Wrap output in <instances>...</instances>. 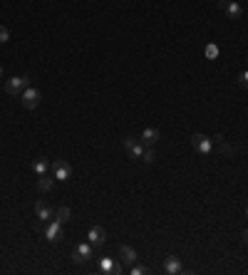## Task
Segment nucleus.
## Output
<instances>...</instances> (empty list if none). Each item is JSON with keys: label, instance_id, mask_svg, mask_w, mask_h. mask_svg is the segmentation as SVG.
I'll return each instance as SVG.
<instances>
[{"label": "nucleus", "instance_id": "1", "mask_svg": "<svg viewBox=\"0 0 248 275\" xmlns=\"http://www.w3.org/2000/svg\"><path fill=\"white\" fill-rule=\"evenodd\" d=\"M30 87V77L25 75H15V77H10V80H5V92L8 94H13V97H20L25 90Z\"/></svg>", "mask_w": 248, "mask_h": 275}, {"label": "nucleus", "instance_id": "2", "mask_svg": "<svg viewBox=\"0 0 248 275\" xmlns=\"http://www.w3.org/2000/svg\"><path fill=\"white\" fill-rule=\"evenodd\" d=\"M191 146H194V151L201 154V156H211V154H213V139H211V137L194 134V137H191Z\"/></svg>", "mask_w": 248, "mask_h": 275}, {"label": "nucleus", "instance_id": "3", "mask_svg": "<svg viewBox=\"0 0 248 275\" xmlns=\"http://www.w3.org/2000/svg\"><path fill=\"white\" fill-rule=\"evenodd\" d=\"M38 228L45 233V238H48L50 243H60V240H62V223H60V221L52 218V221H48V223H40Z\"/></svg>", "mask_w": 248, "mask_h": 275}, {"label": "nucleus", "instance_id": "4", "mask_svg": "<svg viewBox=\"0 0 248 275\" xmlns=\"http://www.w3.org/2000/svg\"><path fill=\"white\" fill-rule=\"evenodd\" d=\"M50 169H52V176H55V181H70V176H72V166H70L65 159H57V161H52V164H50Z\"/></svg>", "mask_w": 248, "mask_h": 275}, {"label": "nucleus", "instance_id": "5", "mask_svg": "<svg viewBox=\"0 0 248 275\" xmlns=\"http://www.w3.org/2000/svg\"><path fill=\"white\" fill-rule=\"evenodd\" d=\"M40 99H43V92H40L38 87H28V90L20 94V102H23L25 109H35V107L40 104Z\"/></svg>", "mask_w": 248, "mask_h": 275}, {"label": "nucleus", "instance_id": "6", "mask_svg": "<svg viewBox=\"0 0 248 275\" xmlns=\"http://www.w3.org/2000/svg\"><path fill=\"white\" fill-rule=\"evenodd\" d=\"M92 255H95V245H92L90 240H85V243H80V245L75 248V253H72V260H75L77 265H82V263H87Z\"/></svg>", "mask_w": 248, "mask_h": 275}, {"label": "nucleus", "instance_id": "7", "mask_svg": "<svg viewBox=\"0 0 248 275\" xmlns=\"http://www.w3.org/2000/svg\"><path fill=\"white\" fill-rule=\"evenodd\" d=\"M99 270L104 273V275H122L124 273V265H119L114 258H99Z\"/></svg>", "mask_w": 248, "mask_h": 275}, {"label": "nucleus", "instance_id": "8", "mask_svg": "<svg viewBox=\"0 0 248 275\" xmlns=\"http://www.w3.org/2000/svg\"><path fill=\"white\" fill-rule=\"evenodd\" d=\"M124 149L129 151L132 159H142L144 154V144L139 141V137H124Z\"/></svg>", "mask_w": 248, "mask_h": 275}, {"label": "nucleus", "instance_id": "9", "mask_svg": "<svg viewBox=\"0 0 248 275\" xmlns=\"http://www.w3.org/2000/svg\"><path fill=\"white\" fill-rule=\"evenodd\" d=\"M218 8H223V10H226V15H228L231 20H238V18L243 15V8H241L238 0H221Z\"/></svg>", "mask_w": 248, "mask_h": 275}, {"label": "nucleus", "instance_id": "10", "mask_svg": "<svg viewBox=\"0 0 248 275\" xmlns=\"http://www.w3.org/2000/svg\"><path fill=\"white\" fill-rule=\"evenodd\" d=\"M87 240H90L95 248H102V245H104V240H107V230H104L102 226H92V228H90V233H87Z\"/></svg>", "mask_w": 248, "mask_h": 275}, {"label": "nucleus", "instance_id": "11", "mask_svg": "<svg viewBox=\"0 0 248 275\" xmlns=\"http://www.w3.org/2000/svg\"><path fill=\"white\" fill-rule=\"evenodd\" d=\"M159 139H161V132H159L156 127H147V129L142 132V137H139V141H142L144 146H154Z\"/></svg>", "mask_w": 248, "mask_h": 275}, {"label": "nucleus", "instance_id": "12", "mask_svg": "<svg viewBox=\"0 0 248 275\" xmlns=\"http://www.w3.org/2000/svg\"><path fill=\"white\" fill-rule=\"evenodd\" d=\"M35 216H38V221H40V223H48V221H52V218H55V211H52L45 201H38V203H35Z\"/></svg>", "mask_w": 248, "mask_h": 275}, {"label": "nucleus", "instance_id": "13", "mask_svg": "<svg viewBox=\"0 0 248 275\" xmlns=\"http://www.w3.org/2000/svg\"><path fill=\"white\" fill-rule=\"evenodd\" d=\"M137 250L132 248V245H119V260H122V265L124 268H129V265H134L137 263Z\"/></svg>", "mask_w": 248, "mask_h": 275}, {"label": "nucleus", "instance_id": "14", "mask_svg": "<svg viewBox=\"0 0 248 275\" xmlns=\"http://www.w3.org/2000/svg\"><path fill=\"white\" fill-rule=\"evenodd\" d=\"M181 270H184V265H181V260L176 255H166L164 258V273L166 275H179Z\"/></svg>", "mask_w": 248, "mask_h": 275}, {"label": "nucleus", "instance_id": "15", "mask_svg": "<svg viewBox=\"0 0 248 275\" xmlns=\"http://www.w3.org/2000/svg\"><path fill=\"white\" fill-rule=\"evenodd\" d=\"M55 188V176H38V191H43V193H50Z\"/></svg>", "mask_w": 248, "mask_h": 275}, {"label": "nucleus", "instance_id": "16", "mask_svg": "<svg viewBox=\"0 0 248 275\" xmlns=\"http://www.w3.org/2000/svg\"><path fill=\"white\" fill-rule=\"evenodd\" d=\"M33 171L38 174V176H45L48 171H50V161L43 156V159H35V164H33Z\"/></svg>", "mask_w": 248, "mask_h": 275}, {"label": "nucleus", "instance_id": "17", "mask_svg": "<svg viewBox=\"0 0 248 275\" xmlns=\"http://www.w3.org/2000/svg\"><path fill=\"white\" fill-rule=\"evenodd\" d=\"M70 216H72V211H70L67 206H60V208H55V221H60V223H67V221H70Z\"/></svg>", "mask_w": 248, "mask_h": 275}, {"label": "nucleus", "instance_id": "18", "mask_svg": "<svg viewBox=\"0 0 248 275\" xmlns=\"http://www.w3.org/2000/svg\"><path fill=\"white\" fill-rule=\"evenodd\" d=\"M203 55H206V60H216V57H218V45H216V43H208L206 50H203Z\"/></svg>", "mask_w": 248, "mask_h": 275}, {"label": "nucleus", "instance_id": "19", "mask_svg": "<svg viewBox=\"0 0 248 275\" xmlns=\"http://www.w3.org/2000/svg\"><path fill=\"white\" fill-rule=\"evenodd\" d=\"M213 144H216V146L221 149V154H231V146L226 144V139H223L221 134H218V137H213Z\"/></svg>", "mask_w": 248, "mask_h": 275}, {"label": "nucleus", "instance_id": "20", "mask_svg": "<svg viewBox=\"0 0 248 275\" xmlns=\"http://www.w3.org/2000/svg\"><path fill=\"white\" fill-rule=\"evenodd\" d=\"M142 161H144V164H154V161H156V154L151 151V146H144V154H142Z\"/></svg>", "mask_w": 248, "mask_h": 275}, {"label": "nucleus", "instance_id": "21", "mask_svg": "<svg viewBox=\"0 0 248 275\" xmlns=\"http://www.w3.org/2000/svg\"><path fill=\"white\" fill-rule=\"evenodd\" d=\"M5 43H10V30L5 25H0V45H5Z\"/></svg>", "mask_w": 248, "mask_h": 275}, {"label": "nucleus", "instance_id": "22", "mask_svg": "<svg viewBox=\"0 0 248 275\" xmlns=\"http://www.w3.org/2000/svg\"><path fill=\"white\" fill-rule=\"evenodd\" d=\"M129 273H132V275H144V273H147V268L134 263V265H129Z\"/></svg>", "mask_w": 248, "mask_h": 275}, {"label": "nucleus", "instance_id": "23", "mask_svg": "<svg viewBox=\"0 0 248 275\" xmlns=\"http://www.w3.org/2000/svg\"><path fill=\"white\" fill-rule=\"evenodd\" d=\"M238 82H241L243 87H248V70H246V72H241V77H238Z\"/></svg>", "mask_w": 248, "mask_h": 275}, {"label": "nucleus", "instance_id": "24", "mask_svg": "<svg viewBox=\"0 0 248 275\" xmlns=\"http://www.w3.org/2000/svg\"><path fill=\"white\" fill-rule=\"evenodd\" d=\"M243 243H248V228L243 230Z\"/></svg>", "mask_w": 248, "mask_h": 275}, {"label": "nucleus", "instance_id": "25", "mask_svg": "<svg viewBox=\"0 0 248 275\" xmlns=\"http://www.w3.org/2000/svg\"><path fill=\"white\" fill-rule=\"evenodd\" d=\"M246 218H248V208H246Z\"/></svg>", "mask_w": 248, "mask_h": 275}, {"label": "nucleus", "instance_id": "26", "mask_svg": "<svg viewBox=\"0 0 248 275\" xmlns=\"http://www.w3.org/2000/svg\"><path fill=\"white\" fill-rule=\"evenodd\" d=\"M0 77H3V70H0Z\"/></svg>", "mask_w": 248, "mask_h": 275}]
</instances>
